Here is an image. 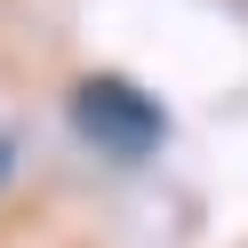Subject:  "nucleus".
<instances>
[{"label": "nucleus", "mask_w": 248, "mask_h": 248, "mask_svg": "<svg viewBox=\"0 0 248 248\" xmlns=\"http://www.w3.org/2000/svg\"><path fill=\"white\" fill-rule=\"evenodd\" d=\"M64 112H72V136H80L96 160H112V168H144L152 152L168 144V104L144 96L128 72H88V80H72Z\"/></svg>", "instance_id": "obj_1"}, {"label": "nucleus", "mask_w": 248, "mask_h": 248, "mask_svg": "<svg viewBox=\"0 0 248 248\" xmlns=\"http://www.w3.org/2000/svg\"><path fill=\"white\" fill-rule=\"evenodd\" d=\"M8 168H16V136H0V184H8Z\"/></svg>", "instance_id": "obj_2"}]
</instances>
